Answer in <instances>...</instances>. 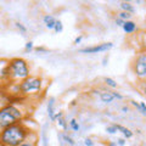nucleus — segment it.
<instances>
[{"label":"nucleus","instance_id":"1","mask_svg":"<svg viewBox=\"0 0 146 146\" xmlns=\"http://www.w3.org/2000/svg\"><path fill=\"white\" fill-rule=\"evenodd\" d=\"M32 133H33V130H31V128L27 127V124L23 121L7 127L5 129H1L0 143L9 146H21L29 138Z\"/></svg>","mask_w":146,"mask_h":146},{"label":"nucleus","instance_id":"2","mask_svg":"<svg viewBox=\"0 0 146 146\" xmlns=\"http://www.w3.org/2000/svg\"><path fill=\"white\" fill-rule=\"evenodd\" d=\"M28 115L23 104L20 102H7L0 107V129L13 125L16 123L23 122Z\"/></svg>","mask_w":146,"mask_h":146},{"label":"nucleus","instance_id":"3","mask_svg":"<svg viewBox=\"0 0 146 146\" xmlns=\"http://www.w3.org/2000/svg\"><path fill=\"white\" fill-rule=\"evenodd\" d=\"M45 88H46V82L40 76H31L18 83L20 96L26 99L38 98L44 93Z\"/></svg>","mask_w":146,"mask_h":146},{"label":"nucleus","instance_id":"4","mask_svg":"<svg viewBox=\"0 0 146 146\" xmlns=\"http://www.w3.org/2000/svg\"><path fill=\"white\" fill-rule=\"evenodd\" d=\"M9 72H10V83H20L31 77V67L25 58L13 57L9 61Z\"/></svg>","mask_w":146,"mask_h":146},{"label":"nucleus","instance_id":"5","mask_svg":"<svg viewBox=\"0 0 146 146\" xmlns=\"http://www.w3.org/2000/svg\"><path fill=\"white\" fill-rule=\"evenodd\" d=\"M131 71L140 82H146V51H139L131 61Z\"/></svg>","mask_w":146,"mask_h":146},{"label":"nucleus","instance_id":"6","mask_svg":"<svg viewBox=\"0 0 146 146\" xmlns=\"http://www.w3.org/2000/svg\"><path fill=\"white\" fill-rule=\"evenodd\" d=\"M113 48V43L107 42L98 45H93V46H86L79 50L80 54H99V52H106L108 50H111Z\"/></svg>","mask_w":146,"mask_h":146},{"label":"nucleus","instance_id":"7","mask_svg":"<svg viewBox=\"0 0 146 146\" xmlns=\"http://www.w3.org/2000/svg\"><path fill=\"white\" fill-rule=\"evenodd\" d=\"M9 61L0 58V85L7 86L10 84V72H9Z\"/></svg>","mask_w":146,"mask_h":146},{"label":"nucleus","instance_id":"8","mask_svg":"<svg viewBox=\"0 0 146 146\" xmlns=\"http://www.w3.org/2000/svg\"><path fill=\"white\" fill-rule=\"evenodd\" d=\"M55 105H56V102H55V98L50 96L49 100H48V106H46L48 117H49L50 122H56V119H55V115H56V111H55Z\"/></svg>","mask_w":146,"mask_h":146},{"label":"nucleus","instance_id":"9","mask_svg":"<svg viewBox=\"0 0 146 146\" xmlns=\"http://www.w3.org/2000/svg\"><path fill=\"white\" fill-rule=\"evenodd\" d=\"M122 29L124 31V33H127V34H133V33H135V32L139 31V27H138V25H136L134 21L130 20V21H125L124 22Z\"/></svg>","mask_w":146,"mask_h":146},{"label":"nucleus","instance_id":"10","mask_svg":"<svg viewBox=\"0 0 146 146\" xmlns=\"http://www.w3.org/2000/svg\"><path fill=\"white\" fill-rule=\"evenodd\" d=\"M115 127L117 128V131H119V133L123 134L124 139H130L131 136H133V131H131L129 128H127V127L122 125V124H117V123H115Z\"/></svg>","mask_w":146,"mask_h":146},{"label":"nucleus","instance_id":"11","mask_svg":"<svg viewBox=\"0 0 146 146\" xmlns=\"http://www.w3.org/2000/svg\"><path fill=\"white\" fill-rule=\"evenodd\" d=\"M100 100L104 102V104H112L113 102V100H115V98H113V95H112V91H101L100 93Z\"/></svg>","mask_w":146,"mask_h":146},{"label":"nucleus","instance_id":"12","mask_svg":"<svg viewBox=\"0 0 146 146\" xmlns=\"http://www.w3.org/2000/svg\"><path fill=\"white\" fill-rule=\"evenodd\" d=\"M43 21H44V25H45V27H46L48 29H54L57 20L51 15H45L43 17Z\"/></svg>","mask_w":146,"mask_h":146},{"label":"nucleus","instance_id":"13","mask_svg":"<svg viewBox=\"0 0 146 146\" xmlns=\"http://www.w3.org/2000/svg\"><path fill=\"white\" fill-rule=\"evenodd\" d=\"M138 42L140 44V51H146V29L141 31L139 33Z\"/></svg>","mask_w":146,"mask_h":146},{"label":"nucleus","instance_id":"14","mask_svg":"<svg viewBox=\"0 0 146 146\" xmlns=\"http://www.w3.org/2000/svg\"><path fill=\"white\" fill-rule=\"evenodd\" d=\"M36 141H38V135H36L35 131H33V133L29 135V138L27 139L21 146H36Z\"/></svg>","mask_w":146,"mask_h":146},{"label":"nucleus","instance_id":"15","mask_svg":"<svg viewBox=\"0 0 146 146\" xmlns=\"http://www.w3.org/2000/svg\"><path fill=\"white\" fill-rule=\"evenodd\" d=\"M121 9H122V11H125V12H128V13H135V7H134V5L131 3H128V1H123V3H121Z\"/></svg>","mask_w":146,"mask_h":146},{"label":"nucleus","instance_id":"16","mask_svg":"<svg viewBox=\"0 0 146 146\" xmlns=\"http://www.w3.org/2000/svg\"><path fill=\"white\" fill-rule=\"evenodd\" d=\"M60 138H61L63 141H65V144L68 145V146H74V145H76V141L73 140L72 136H70L67 133H61V134H60Z\"/></svg>","mask_w":146,"mask_h":146},{"label":"nucleus","instance_id":"17","mask_svg":"<svg viewBox=\"0 0 146 146\" xmlns=\"http://www.w3.org/2000/svg\"><path fill=\"white\" fill-rule=\"evenodd\" d=\"M57 125L62 128L65 131H68V129H70V124H68V122L65 119V117H60V118H57Z\"/></svg>","mask_w":146,"mask_h":146},{"label":"nucleus","instance_id":"18","mask_svg":"<svg viewBox=\"0 0 146 146\" xmlns=\"http://www.w3.org/2000/svg\"><path fill=\"white\" fill-rule=\"evenodd\" d=\"M131 13H128V12H125V11H121V12H118L117 13V17L118 18H121V20H123V21H130L131 20Z\"/></svg>","mask_w":146,"mask_h":146},{"label":"nucleus","instance_id":"19","mask_svg":"<svg viewBox=\"0 0 146 146\" xmlns=\"http://www.w3.org/2000/svg\"><path fill=\"white\" fill-rule=\"evenodd\" d=\"M70 129H72L73 131H79L80 125H79V123L76 118H72V119L70 121Z\"/></svg>","mask_w":146,"mask_h":146},{"label":"nucleus","instance_id":"20","mask_svg":"<svg viewBox=\"0 0 146 146\" xmlns=\"http://www.w3.org/2000/svg\"><path fill=\"white\" fill-rule=\"evenodd\" d=\"M104 82H105V84H106L107 86H110V88H112V89H116L117 88V82L113 79V78L106 77V78L104 79Z\"/></svg>","mask_w":146,"mask_h":146},{"label":"nucleus","instance_id":"21","mask_svg":"<svg viewBox=\"0 0 146 146\" xmlns=\"http://www.w3.org/2000/svg\"><path fill=\"white\" fill-rule=\"evenodd\" d=\"M54 31H55V33H61V32L63 31V25H62V22L60 20L56 21V25H55Z\"/></svg>","mask_w":146,"mask_h":146},{"label":"nucleus","instance_id":"22","mask_svg":"<svg viewBox=\"0 0 146 146\" xmlns=\"http://www.w3.org/2000/svg\"><path fill=\"white\" fill-rule=\"evenodd\" d=\"M15 27L21 33H27V27L23 23H21V22H15Z\"/></svg>","mask_w":146,"mask_h":146},{"label":"nucleus","instance_id":"23","mask_svg":"<svg viewBox=\"0 0 146 146\" xmlns=\"http://www.w3.org/2000/svg\"><path fill=\"white\" fill-rule=\"evenodd\" d=\"M25 50L27 52H31V51H33L34 50V43L32 42V40H29V42H27L26 45H25Z\"/></svg>","mask_w":146,"mask_h":146},{"label":"nucleus","instance_id":"24","mask_svg":"<svg viewBox=\"0 0 146 146\" xmlns=\"http://www.w3.org/2000/svg\"><path fill=\"white\" fill-rule=\"evenodd\" d=\"M106 131L108 134H111V135H113V134H116V133H118L117 131V128L115 127V124H111V125H107L106 127Z\"/></svg>","mask_w":146,"mask_h":146},{"label":"nucleus","instance_id":"25","mask_svg":"<svg viewBox=\"0 0 146 146\" xmlns=\"http://www.w3.org/2000/svg\"><path fill=\"white\" fill-rule=\"evenodd\" d=\"M34 51L38 52V54H46L48 52V49L45 46H36L34 48Z\"/></svg>","mask_w":146,"mask_h":146},{"label":"nucleus","instance_id":"26","mask_svg":"<svg viewBox=\"0 0 146 146\" xmlns=\"http://www.w3.org/2000/svg\"><path fill=\"white\" fill-rule=\"evenodd\" d=\"M140 113L143 116H146V104L144 101H140Z\"/></svg>","mask_w":146,"mask_h":146},{"label":"nucleus","instance_id":"27","mask_svg":"<svg viewBox=\"0 0 146 146\" xmlns=\"http://www.w3.org/2000/svg\"><path fill=\"white\" fill-rule=\"evenodd\" d=\"M84 145H85V146H95V143L93 141V139L85 138V139H84Z\"/></svg>","mask_w":146,"mask_h":146},{"label":"nucleus","instance_id":"28","mask_svg":"<svg viewBox=\"0 0 146 146\" xmlns=\"http://www.w3.org/2000/svg\"><path fill=\"white\" fill-rule=\"evenodd\" d=\"M116 143H117L118 146H124L127 144V139H124V138H118L116 140Z\"/></svg>","mask_w":146,"mask_h":146},{"label":"nucleus","instance_id":"29","mask_svg":"<svg viewBox=\"0 0 146 146\" xmlns=\"http://www.w3.org/2000/svg\"><path fill=\"white\" fill-rule=\"evenodd\" d=\"M112 95H113V98L117 99V100H123L124 99V96H123L121 93H118V91H112Z\"/></svg>","mask_w":146,"mask_h":146},{"label":"nucleus","instance_id":"30","mask_svg":"<svg viewBox=\"0 0 146 146\" xmlns=\"http://www.w3.org/2000/svg\"><path fill=\"white\" fill-rule=\"evenodd\" d=\"M129 104H130V105H133V106H134V107H135V108H136V110H138V111L140 112V104H139V102H136L135 100H130Z\"/></svg>","mask_w":146,"mask_h":146},{"label":"nucleus","instance_id":"31","mask_svg":"<svg viewBox=\"0 0 146 146\" xmlns=\"http://www.w3.org/2000/svg\"><path fill=\"white\" fill-rule=\"evenodd\" d=\"M115 22H116V25H117L118 27H123V25H124V21L121 20V18H118V17H116Z\"/></svg>","mask_w":146,"mask_h":146},{"label":"nucleus","instance_id":"32","mask_svg":"<svg viewBox=\"0 0 146 146\" xmlns=\"http://www.w3.org/2000/svg\"><path fill=\"white\" fill-rule=\"evenodd\" d=\"M141 91L146 96V82H141Z\"/></svg>","mask_w":146,"mask_h":146},{"label":"nucleus","instance_id":"33","mask_svg":"<svg viewBox=\"0 0 146 146\" xmlns=\"http://www.w3.org/2000/svg\"><path fill=\"white\" fill-rule=\"evenodd\" d=\"M82 40H83V35H79V36H77V38L74 39V44L76 45H78L82 43Z\"/></svg>","mask_w":146,"mask_h":146},{"label":"nucleus","instance_id":"34","mask_svg":"<svg viewBox=\"0 0 146 146\" xmlns=\"http://www.w3.org/2000/svg\"><path fill=\"white\" fill-rule=\"evenodd\" d=\"M107 63H108V56H105L102 60V66H106Z\"/></svg>","mask_w":146,"mask_h":146},{"label":"nucleus","instance_id":"35","mask_svg":"<svg viewBox=\"0 0 146 146\" xmlns=\"http://www.w3.org/2000/svg\"><path fill=\"white\" fill-rule=\"evenodd\" d=\"M122 112L123 113H128V112H129V107H128V106H123L122 107Z\"/></svg>","mask_w":146,"mask_h":146},{"label":"nucleus","instance_id":"36","mask_svg":"<svg viewBox=\"0 0 146 146\" xmlns=\"http://www.w3.org/2000/svg\"><path fill=\"white\" fill-rule=\"evenodd\" d=\"M107 146H118L116 141H108L107 143Z\"/></svg>","mask_w":146,"mask_h":146},{"label":"nucleus","instance_id":"37","mask_svg":"<svg viewBox=\"0 0 146 146\" xmlns=\"http://www.w3.org/2000/svg\"><path fill=\"white\" fill-rule=\"evenodd\" d=\"M0 146H9V145H5V144H3V143H0Z\"/></svg>","mask_w":146,"mask_h":146},{"label":"nucleus","instance_id":"38","mask_svg":"<svg viewBox=\"0 0 146 146\" xmlns=\"http://www.w3.org/2000/svg\"><path fill=\"white\" fill-rule=\"evenodd\" d=\"M0 134H1V129H0Z\"/></svg>","mask_w":146,"mask_h":146},{"label":"nucleus","instance_id":"39","mask_svg":"<svg viewBox=\"0 0 146 146\" xmlns=\"http://www.w3.org/2000/svg\"><path fill=\"white\" fill-rule=\"evenodd\" d=\"M65 146H68V145H65Z\"/></svg>","mask_w":146,"mask_h":146}]
</instances>
